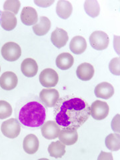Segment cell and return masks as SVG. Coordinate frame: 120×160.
<instances>
[{"instance_id": "29", "label": "cell", "mask_w": 120, "mask_h": 160, "mask_svg": "<svg viewBox=\"0 0 120 160\" xmlns=\"http://www.w3.org/2000/svg\"><path fill=\"white\" fill-rule=\"evenodd\" d=\"M112 128L115 132L119 133V114L116 115L112 119Z\"/></svg>"}, {"instance_id": "11", "label": "cell", "mask_w": 120, "mask_h": 160, "mask_svg": "<svg viewBox=\"0 0 120 160\" xmlns=\"http://www.w3.org/2000/svg\"><path fill=\"white\" fill-rule=\"evenodd\" d=\"M68 39V34L63 29L58 28L52 33L51 41L53 46L59 49L66 46Z\"/></svg>"}, {"instance_id": "21", "label": "cell", "mask_w": 120, "mask_h": 160, "mask_svg": "<svg viewBox=\"0 0 120 160\" xmlns=\"http://www.w3.org/2000/svg\"><path fill=\"white\" fill-rule=\"evenodd\" d=\"M51 28V22L46 17H40L38 23L33 26V31L34 33L38 36H44L48 33Z\"/></svg>"}, {"instance_id": "20", "label": "cell", "mask_w": 120, "mask_h": 160, "mask_svg": "<svg viewBox=\"0 0 120 160\" xmlns=\"http://www.w3.org/2000/svg\"><path fill=\"white\" fill-rule=\"evenodd\" d=\"M73 11L72 3L68 1L59 0L57 3L56 13L58 16L62 19H67L71 16Z\"/></svg>"}, {"instance_id": "18", "label": "cell", "mask_w": 120, "mask_h": 160, "mask_svg": "<svg viewBox=\"0 0 120 160\" xmlns=\"http://www.w3.org/2000/svg\"><path fill=\"white\" fill-rule=\"evenodd\" d=\"M18 20L16 16L9 12L3 11L1 16V26L6 31H12L16 28Z\"/></svg>"}, {"instance_id": "9", "label": "cell", "mask_w": 120, "mask_h": 160, "mask_svg": "<svg viewBox=\"0 0 120 160\" xmlns=\"http://www.w3.org/2000/svg\"><path fill=\"white\" fill-rule=\"evenodd\" d=\"M61 128L56 121H48L45 122L41 128L43 137L47 139H54L58 138Z\"/></svg>"}, {"instance_id": "12", "label": "cell", "mask_w": 120, "mask_h": 160, "mask_svg": "<svg viewBox=\"0 0 120 160\" xmlns=\"http://www.w3.org/2000/svg\"><path fill=\"white\" fill-rule=\"evenodd\" d=\"M22 22L26 26H30L36 24L38 19V16L36 10L32 7H25L23 8L21 16Z\"/></svg>"}, {"instance_id": "32", "label": "cell", "mask_w": 120, "mask_h": 160, "mask_svg": "<svg viewBox=\"0 0 120 160\" xmlns=\"http://www.w3.org/2000/svg\"><path fill=\"white\" fill-rule=\"evenodd\" d=\"M0 71H1V68H0Z\"/></svg>"}, {"instance_id": "30", "label": "cell", "mask_w": 120, "mask_h": 160, "mask_svg": "<svg viewBox=\"0 0 120 160\" xmlns=\"http://www.w3.org/2000/svg\"><path fill=\"white\" fill-rule=\"evenodd\" d=\"M34 3L36 5H38L39 7H42V8H48L49 6H51L53 3H54V0H52V1H34Z\"/></svg>"}, {"instance_id": "24", "label": "cell", "mask_w": 120, "mask_h": 160, "mask_svg": "<svg viewBox=\"0 0 120 160\" xmlns=\"http://www.w3.org/2000/svg\"><path fill=\"white\" fill-rule=\"evenodd\" d=\"M84 9L86 13L91 18H96L100 13V7L96 0H87L84 3Z\"/></svg>"}, {"instance_id": "2", "label": "cell", "mask_w": 120, "mask_h": 160, "mask_svg": "<svg viewBox=\"0 0 120 160\" xmlns=\"http://www.w3.org/2000/svg\"><path fill=\"white\" fill-rule=\"evenodd\" d=\"M19 122L24 126L39 128L42 126L46 119V111L38 99L27 98L19 102L17 109Z\"/></svg>"}, {"instance_id": "22", "label": "cell", "mask_w": 120, "mask_h": 160, "mask_svg": "<svg viewBox=\"0 0 120 160\" xmlns=\"http://www.w3.org/2000/svg\"><path fill=\"white\" fill-rule=\"evenodd\" d=\"M74 63V58L69 53L59 54L56 60L57 67L62 70H67L72 68Z\"/></svg>"}, {"instance_id": "14", "label": "cell", "mask_w": 120, "mask_h": 160, "mask_svg": "<svg viewBox=\"0 0 120 160\" xmlns=\"http://www.w3.org/2000/svg\"><path fill=\"white\" fill-rule=\"evenodd\" d=\"M21 70L25 76L28 78L34 77L38 72V63L32 58H26L22 63Z\"/></svg>"}, {"instance_id": "28", "label": "cell", "mask_w": 120, "mask_h": 160, "mask_svg": "<svg viewBox=\"0 0 120 160\" xmlns=\"http://www.w3.org/2000/svg\"><path fill=\"white\" fill-rule=\"evenodd\" d=\"M119 58H115L112 59L109 64V71L113 75L119 76L120 75V65Z\"/></svg>"}, {"instance_id": "25", "label": "cell", "mask_w": 120, "mask_h": 160, "mask_svg": "<svg viewBox=\"0 0 120 160\" xmlns=\"http://www.w3.org/2000/svg\"><path fill=\"white\" fill-rule=\"evenodd\" d=\"M105 143L107 148L111 151H118L120 148V136L119 133H111L106 138Z\"/></svg>"}, {"instance_id": "23", "label": "cell", "mask_w": 120, "mask_h": 160, "mask_svg": "<svg viewBox=\"0 0 120 160\" xmlns=\"http://www.w3.org/2000/svg\"><path fill=\"white\" fill-rule=\"evenodd\" d=\"M49 156L55 158H61L66 153V146L60 141L50 143L48 147Z\"/></svg>"}, {"instance_id": "17", "label": "cell", "mask_w": 120, "mask_h": 160, "mask_svg": "<svg viewBox=\"0 0 120 160\" xmlns=\"http://www.w3.org/2000/svg\"><path fill=\"white\" fill-rule=\"evenodd\" d=\"M95 70L92 64L89 63H83L80 64L76 70L78 78L82 81H89L94 75Z\"/></svg>"}, {"instance_id": "27", "label": "cell", "mask_w": 120, "mask_h": 160, "mask_svg": "<svg viewBox=\"0 0 120 160\" xmlns=\"http://www.w3.org/2000/svg\"><path fill=\"white\" fill-rule=\"evenodd\" d=\"M21 3L19 0H8L3 4V9L6 12H9L12 13L18 14Z\"/></svg>"}, {"instance_id": "4", "label": "cell", "mask_w": 120, "mask_h": 160, "mask_svg": "<svg viewBox=\"0 0 120 160\" xmlns=\"http://www.w3.org/2000/svg\"><path fill=\"white\" fill-rule=\"evenodd\" d=\"M2 57L8 62H15L22 55V49L19 45L15 42L5 43L1 50Z\"/></svg>"}, {"instance_id": "26", "label": "cell", "mask_w": 120, "mask_h": 160, "mask_svg": "<svg viewBox=\"0 0 120 160\" xmlns=\"http://www.w3.org/2000/svg\"><path fill=\"white\" fill-rule=\"evenodd\" d=\"M13 109L8 102L0 100V119H4L11 116Z\"/></svg>"}, {"instance_id": "10", "label": "cell", "mask_w": 120, "mask_h": 160, "mask_svg": "<svg viewBox=\"0 0 120 160\" xmlns=\"http://www.w3.org/2000/svg\"><path fill=\"white\" fill-rule=\"evenodd\" d=\"M18 83V77L16 74L13 72H4L0 77V87L6 91H10L16 88Z\"/></svg>"}, {"instance_id": "16", "label": "cell", "mask_w": 120, "mask_h": 160, "mask_svg": "<svg viewBox=\"0 0 120 160\" xmlns=\"http://www.w3.org/2000/svg\"><path fill=\"white\" fill-rule=\"evenodd\" d=\"M59 139L65 146H72L78 139V133L76 129H62L59 134Z\"/></svg>"}, {"instance_id": "8", "label": "cell", "mask_w": 120, "mask_h": 160, "mask_svg": "<svg viewBox=\"0 0 120 160\" xmlns=\"http://www.w3.org/2000/svg\"><path fill=\"white\" fill-rule=\"evenodd\" d=\"M39 99L46 107L53 108L59 99V93L56 89H43L39 93Z\"/></svg>"}, {"instance_id": "31", "label": "cell", "mask_w": 120, "mask_h": 160, "mask_svg": "<svg viewBox=\"0 0 120 160\" xmlns=\"http://www.w3.org/2000/svg\"><path fill=\"white\" fill-rule=\"evenodd\" d=\"M98 159V160H100V159H111V160H112L113 157H112V153L102 152L101 153H100V155L99 156Z\"/></svg>"}, {"instance_id": "7", "label": "cell", "mask_w": 120, "mask_h": 160, "mask_svg": "<svg viewBox=\"0 0 120 160\" xmlns=\"http://www.w3.org/2000/svg\"><path fill=\"white\" fill-rule=\"evenodd\" d=\"M39 82L43 87L53 88L59 82V75L54 69L47 68L43 69L39 75Z\"/></svg>"}, {"instance_id": "1", "label": "cell", "mask_w": 120, "mask_h": 160, "mask_svg": "<svg viewBox=\"0 0 120 160\" xmlns=\"http://www.w3.org/2000/svg\"><path fill=\"white\" fill-rule=\"evenodd\" d=\"M55 121L62 129L75 130L90 116V106L81 98L66 96L59 99L54 109Z\"/></svg>"}, {"instance_id": "15", "label": "cell", "mask_w": 120, "mask_h": 160, "mask_svg": "<svg viewBox=\"0 0 120 160\" xmlns=\"http://www.w3.org/2000/svg\"><path fill=\"white\" fill-rule=\"evenodd\" d=\"M39 142L38 138L33 134H29L24 138L23 148L25 152L28 154L36 153L39 149Z\"/></svg>"}, {"instance_id": "6", "label": "cell", "mask_w": 120, "mask_h": 160, "mask_svg": "<svg viewBox=\"0 0 120 160\" xmlns=\"http://www.w3.org/2000/svg\"><path fill=\"white\" fill-rule=\"evenodd\" d=\"M109 108L108 104L102 102L100 100H96L90 106V115L96 120H102L107 118L109 114Z\"/></svg>"}, {"instance_id": "3", "label": "cell", "mask_w": 120, "mask_h": 160, "mask_svg": "<svg viewBox=\"0 0 120 160\" xmlns=\"http://www.w3.org/2000/svg\"><path fill=\"white\" fill-rule=\"evenodd\" d=\"M1 130L5 136L14 139L19 136L21 132V125L17 119L11 118L2 123Z\"/></svg>"}, {"instance_id": "13", "label": "cell", "mask_w": 120, "mask_h": 160, "mask_svg": "<svg viewBox=\"0 0 120 160\" xmlns=\"http://www.w3.org/2000/svg\"><path fill=\"white\" fill-rule=\"evenodd\" d=\"M96 96L99 98L108 99L114 94V88L112 84L108 82H102L96 86L94 90Z\"/></svg>"}, {"instance_id": "19", "label": "cell", "mask_w": 120, "mask_h": 160, "mask_svg": "<svg viewBox=\"0 0 120 160\" xmlns=\"http://www.w3.org/2000/svg\"><path fill=\"white\" fill-rule=\"evenodd\" d=\"M69 48L72 52L75 54H82L87 48V42L86 39L82 36H75L71 40L69 43Z\"/></svg>"}, {"instance_id": "5", "label": "cell", "mask_w": 120, "mask_h": 160, "mask_svg": "<svg viewBox=\"0 0 120 160\" xmlns=\"http://www.w3.org/2000/svg\"><path fill=\"white\" fill-rule=\"evenodd\" d=\"M89 42L93 49L102 51L108 47L109 39L106 33L102 31H96L90 36Z\"/></svg>"}]
</instances>
